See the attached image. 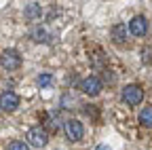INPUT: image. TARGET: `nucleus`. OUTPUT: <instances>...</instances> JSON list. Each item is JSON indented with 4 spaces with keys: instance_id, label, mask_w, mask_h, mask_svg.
<instances>
[{
    "instance_id": "nucleus-1",
    "label": "nucleus",
    "mask_w": 152,
    "mask_h": 150,
    "mask_svg": "<svg viewBox=\"0 0 152 150\" xmlns=\"http://www.w3.org/2000/svg\"><path fill=\"white\" fill-rule=\"evenodd\" d=\"M26 140H28V146L42 148V146H47V142H49V133H47V129H45V127H40V125H38V127L28 129Z\"/></svg>"
},
{
    "instance_id": "nucleus-2",
    "label": "nucleus",
    "mask_w": 152,
    "mask_h": 150,
    "mask_svg": "<svg viewBox=\"0 0 152 150\" xmlns=\"http://www.w3.org/2000/svg\"><path fill=\"white\" fill-rule=\"evenodd\" d=\"M64 129H66V135L70 142H80L83 135H85V127L80 121H76V119H68L64 123Z\"/></svg>"
},
{
    "instance_id": "nucleus-3",
    "label": "nucleus",
    "mask_w": 152,
    "mask_h": 150,
    "mask_svg": "<svg viewBox=\"0 0 152 150\" xmlns=\"http://www.w3.org/2000/svg\"><path fill=\"white\" fill-rule=\"evenodd\" d=\"M123 100H125V104H129V106L142 104V100H144V89H142L140 85H127V87L123 89Z\"/></svg>"
},
{
    "instance_id": "nucleus-4",
    "label": "nucleus",
    "mask_w": 152,
    "mask_h": 150,
    "mask_svg": "<svg viewBox=\"0 0 152 150\" xmlns=\"http://www.w3.org/2000/svg\"><path fill=\"white\" fill-rule=\"evenodd\" d=\"M0 66L7 68V70H17L21 66V55L15 49H7V51L0 53Z\"/></svg>"
},
{
    "instance_id": "nucleus-5",
    "label": "nucleus",
    "mask_w": 152,
    "mask_h": 150,
    "mask_svg": "<svg viewBox=\"0 0 152 150\" xmlns=\"http://www.w3.org/2000/svg\"><path fill=\"white\" fill-rule=\"evenodd\" d=\"M19 106V95L13 91H4L2 95H0V110L2 112H15Z\"/></svg>"
},
{
    "instance_id": "nucleus-6",
    "label": "nucleus",
    "mask_w": 152,
    "mask_h": 150,
    "mask_svg": "<svg viewBox=\"0 0 152 150\" xmlns=\"http://www.w3.org/2000/svg\"><path fill=\"white\" fill-rule=\"evenodd\" d=\"M80 89H83V93L95 97V95H99V93H102V80L97 76H89V78H85L80 83Z\"/></svg>"
},
{
    "instance_id": "nucleus-7",
    "label": "nucleus",
    "mask_w": 152,
    "mask_h": 150,
    "mask_svg": "<svg viewBox=\"0 0 152 150\" xmlns=\"http://www.w3.org/2000/svg\"><path fill=\"white\" fill-rule=\"evenodd\" d=\"M129 32L133 36H144L148 32V21H146V17L144 15H135L133 19L129 21Z\"/></svg>"
},
{
    "instance_id": "nucleus-8",
    "label": "nucleus",
    "mask_w": 152,
    "mask_h": 150,
    "mask_svg": "<svg viewBox=\"0 0 152 150\" xmlns=\"http://www.w3.org/2000/svg\"><path fill=\"white\" fill-rule=\"evenodd\" d=\"M127 28H125V23H116V26H112V30H110V36H112V42L114 45H125L127 42Z\"/></svg>"
},
{
    "instance_id": "nucleus-9",
    "label": "nucleus",
    "mask_w": 152,
    "mask_h": 150,
    "mask_svg": "<svg viewBox=\"0 0 152 150\" xmlns=\"http://www.w3.org/2000/svg\"><path fill=\"white\" fill-rule=\"evenodd\" d=\"M45 129H51V131L59 129V114L57 112H47L45 114Z\"/></svg>"
},
{
    "instance_id": "nucleus-10",
    "label": "nucleus",
    "mask_w": 152,
    "mask_h": 150,
    "mask_svg": "<svg viewBox=\"0 0 152 150\" xmlns=\"http://www.w3.org/2000/svg\"><path fill=\"white\" fill-rule=\"evenodd\" d=\"M40 13H42V9H40V4L38 2H30L28 7H26V11H23V15L28 17V19H40Z\"/></svg>"
},
{
    "instance_id": "nucleus-11",
    "label": "nucleus",
    "mask_w": 152,
    "mask_h": 150,
    "mask_svg": "<svg viewBox=\"0 0 152 150\" xmlns=\"http://www.w3.org/2000/svg\"><path fill=\"white\" fill-rule=\"evenodd\" d=\"M140 123H142L144 127H152V106L142 108V112H140Z\"/></svg>"
},
{
    "instance_id": "nucleus-12",
    "label": "nucleus",
    "mask_w": 152,
    "mask_h": 150,
    "mask_svg": "<svg viewBox=\"0 0 152 150\" xmlns=\"http://www.w3.org/2000/svg\"><path fill=\"white\" fill-rule=\"evenodd\" d=\"M32 36H34L36 42H47V32H45V28H34Z\"/></svg>"
},
{
    "instance_id": "nucleus-13",
    "label": "nucleus",
    "mask_w": 152,
    "mask_h": 150,
    "mask_svg": "<svg viewBox=\"0 0 152 150\" xmlns=\"http://www.w3.org/2000/svg\"><path fill=\"white\" fill-rule=\"evenodd\" d=\"M9 150H30V146H28V142H23V140H15V142L9 144Z\"/></svg>"
},
{
    "instance_id": "nucleus-14",
    "label": "nucleus",
    "mask_w": 152,
    "mask_h": 150,
    "mask_svg": "<svg viewBox=\"0 0 152 150\" xmlns=\"http://www.w3.org/2000/svg\"><path fill=\"white\" fill-rule=\"evenodd\" d=\"M51 83H53V74H49V72H45V74L38 76V85L40 87H49Z\"/></svg>"
},
{
    "instance_id": "nucleus-15",
    "label": "nucleus",
    "mask_w": 152,
    "mask_h": 150,
    "mask_svg": "<svg viewBox=\"0 0 152 150\" xmlns=\"http://www.w3.org/2000/svg\"><path fill=\"white\" fill-rule=\"evenodd\" d=\"M97 150H112V148H110V146H106V144H99V146H97Z\"/></svg>"
}]
</instances>
